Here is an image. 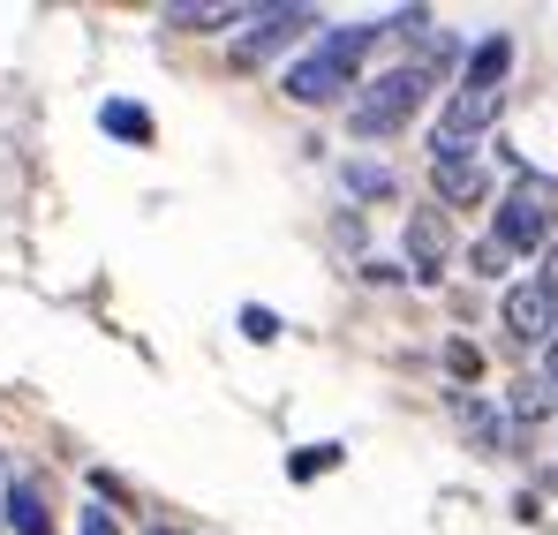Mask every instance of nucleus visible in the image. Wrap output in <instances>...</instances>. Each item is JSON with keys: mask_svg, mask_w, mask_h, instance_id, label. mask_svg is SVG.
Returning <instances> with one entry per match:
<instances>
[{"mask_svg": "<svg viewBox=\"0 0 558 535\" xmlns=\"http://www.w3.org/2000/svg\"><path fill=\"white\" fill-rule=\"evenodd\" d=\"M0 521L15 535H53V506H46V490H38L31 475H15V483L0 490Z\"/></svg>", "mask_w": 558, "mask_h": 535, "instance_id": "nucleus-8", "label": "nucleus"}, {"mask_svg": "<svg viewBox=\"0 0 558 535\" xmlns=\"http://www.w3.org/2000/svg\"><path fill=\"white\" fill-rule=\"evenodd\" d=\"M76 535H121V528H113V513H106V506H84V521H76Z\"/></svg>", "mask_w": 558, "mask_h": 535, "instance_id": "nucleus-20", "label": "nucleus"}, {"mask_svg": "<svg viewBox=\"0 0 558 535\" xmlns=\"http://www.w3.org/2000/svg\"><path fill=\"white\" fill-rule=\"evenodd\" d=\"M551 415V385L544 377H513V392H506V423H544Z\"/></svg>", "mask_w": 558, "mask_h": 535, "instance_id": "nucleus-13", "label": "nucleus"}, {"mask_svg": "<svg viewBox=\"0 0 558 535\" xmlns=\"http://www.w3.org/2000/svg\"><path fill=\"white\" fill-rule=\"evenodd\" d=\"M544 385H558V340L544 348Z\"/></svg>", "mask_w": 558, "mask_h": 535, "instance_id": "nucleus-22", "label": "nucleus"}, {"mask_svg": "<svg viewBox=\"0 0 558 535\" xmlns=\"http://www.w3.org/2000/svg\"><path fill=\"white\" fill-rule=\"evenodd\" d=\"M506 69H513V38L498 31V38L468 46V69H461V84H475V90H506Z\"/></svg>", "mask_w": 558, "mask_h": 535, "instance_id": "nucleus-9", "label": "nucleus"}, {"mask_svg": "<svg viewBox=\"0 0 558 535\" xmlns=\"http://www.w3.org/2000/svg\"><path fill=\"white\" fill-rule=\"evenodd\" d=\"M242 332H250V340H279V317H272V309H257V302H250V309H242Z\"/></svg>", "mask_w": 558, "mask_h": 535, "instance_id": "nucleus-18", "label": "nucleus"}, {"mask_svg": "<svg viewBox=\"0 0 558 535\" xmlns=\"http://www.w3.org/2000/svg\"><path fill=\"white\" fill-rule=\"evenodd\" d=\"M325 467H340V446H310V452H294V460H287V475H294V483H310V475H325Z\"/></svg>", "mask_w": 558, "mask_h": 535, "instance_id": "nucleus-16", "label": "nucleus"}, {"mask_svg": "<svg viewBox=\"0 0 558 535\" xmlns=\"http://www.w3.org/2000/svg\"><path fill=\"white\" fill-rule=\"evenodd\" d=\"M468 265L483 271V279H498V271L513 265V257H506V250H498V242H475V257H468Z\"/></svg>", "mask_w": 558, "mask_h": 535, "instance_id": "nucleus-19", "label": "nucleus"}, {"mask_svg": "<svg viewBox=\"0 0 558 535\" xmlns=\"http://www.w3.org/2000/svg\"><path fill=\"white\" fill-rule=\"evenodd\" d=\"M250 8H167V23L174 31H227V23H242Z\"/></svg>", "mask_w": 558, "mask_h": 535, "instance_id": "nucleus-14", "label": "nucleus"}, {"mask_svg": "<svg viewBox=\"0 0 558 535\" xmlns=\"http://www.w3.org/2000/svg\"><path fill=\"white\" fill-rule=\"evenodd\" d=\"M430 181H438V204H483V196H490V174H483L475 159H438Z\"/></svg>", "mask_w": 558, "mask_h": 535, "instance_id": "nucleus-10", "label": "nucleus"}, {"mask_svg": "<svg viewBox=\"0 0 558 535\" xmlns=\"http://www.w3.org/2000/svg\"><path fill=\"white\" fill-rule=\"evenodd\" d=\"M144 535H182V528H144Z\"/></svg>", "mask_w": 558, "mask_h": 535, "instance_id": "nucleus-23", "label": "nucleus"}, {"mask_svg": "<svg viewBox=\"0 0 558 535\" xmlns=\"http://www.w3.org/2000/svg\"><path fill=\"white\" fill-rule=\"evenodd\" d=\"M490 242H498L506 257H544L558 242V174H513V189L498 196Z\"/></svg>", "mask_w": 558, "mask_h": 535, "instance_id": "nucleus-2", "label": "nucleus"}, {"mask_svg": "<svg viewBox=\"0 0 558 535\" xmlns=\"http://www.w3.org/2000/svg\"><path fill=\"white\" fill-rule=\"evenodd\" d=\"M461 423H468V438H475L483 452L513 446V423H506V408H490V400H468V392H461Z\"/></svg>", "mask_w": 558, "mask_h": 535, "instance_id": "nucleus-11", "label": "nucleus"}, {"mask_svg": "<svg viewBox=\"0 0 558 535\" xmlns=\"http://www.w3.org/2000/svg\"><path fill=\"white\" fill-rule=\"evenodd\" d=\"M242 23H250V31L234 38V61H242V69H257V61H272L287 38L317 31V8H302V0H279V8H250Z\"/></svg>", "mask_w": 558, "mask_h": 535, "instance_id": "nucleus-5", "label": "nucleus"}, {"mask_svg": "<svg viewBox=\"0 0 558 535\" xmlns=\"http://www.w3.org/2000/svg\"><path fill=\"white\" fill-rule=\"evenodd\" d=\"M430 90H438V76L423 69V61H400V69H385L355 106H348V129L363 136V144H377V136H400L423 106H430Z\"/></svg>", "mask_w": 558, "mask_h": 535, "instance_id": "nucleus-3", "label": "nucleus"}, {"mask_svg": "<svg viewBox=\"0 0 558 535\" xmlns=\"http://www.w3.org/2000/svg\"><path fill=\"white\" fill-rule=\"evenodd\" d=\"M506 332H513L521 348H551V340H558V302L536 287V279L506 287Z\"/></svg>", "mask_w": 558, "mask_h": 535, "instance_id": "nucleus-6", "label": "nucleus"}, {"mask_svg": "<svg viewBox=\"0 0 558 535\" xmlns=\"http://www.w3.org/2000/svg\"><path fill=\"white\" fill-rule=\"evenodd\" d=\"M98 129L121 136V144H151V113H144L136 98H106V106H98Z\"/></svg>", "mask_w": 558, "mask_h": 535, "instance_id": "nucleus-12", "label": "nucleus"}, {"mask_svg": "<svg viewBox=\"0 0 558 535\" xmlns=\"http://www.w3.org/2000/svg\"><path fill=\"white\" fill-rule=\"evenodd\" d=\"M453 265V234H446V219L438 211H415L408 219V279H423V287H438V271Z\"/></svg>", "mask_w": 558, "mask_h": 535, "instance_id": "nucleus-7", "label": "nucleus"}, {"mask_svg": "<svg viewBox=\"0 0 558 535\" xmlns=\"http://www.w3.org/2000/svg\"><path fill=\"white\" fill-rule=\"evenodd\" d=\"M536 287H544V294H551V302H558V242H551V250H544V271H536Z\"/></svg>", "mask_w": 558, "mask_h": 535, "instance_id": "nucleus-21", "label": "nucleus"}, {"mask_svg": "<svg viewBox=\"0 0 558 535\" xmlns=\"http://www.w3.org/2000/svg\"><path fill=\"white\" fill-rule=\"evenodd\" d=\"M377 38H385V23H340V31H325V38L287 69V98H294V106H332L340 90L363 76V53H371Z\"/></svg>", "mask_w": 558, "mask_h": 535, "instance_id": "nucleus-1", "label": "nucleus"}, {"mask_svg": "<svg viewBox=\"0 0 558 535\" xmlns=\"http://www.w3.org/2000/svg\"><path fill=\"white\" fill-rule=\"evenodd\" d=\"M498 106H506V90H475V84L453 90L446 113H438V136H430V167H438V159H468V144H475L483 129H498Z\"/></svg>", "mask_w": 558, "mask_h": 535, "instance_id": "nucleus-4", "label": "nucleus"}, {"mask_svg": "<svg viewBox=\"0 0 558 535\" xmlns=\"http://www.w3.org/2000/svg\"><path fill=\"white\" fill-rule=\"evenodd\" d=\"M348 196H392V174L371 167V159H355V167H348Z\"/></svg>", "mask_w": 558, "mask_h": 535, "instance_id": "nucleus-15", "label": "nucleus"}, {"mask_svg": "<svg viewBox=\"0 0 558 535\" xmlns=\"http://www.w3.org/2000/svg\"><path fill=\"white\" fill-rule=\"evenodd\" d=\"M446 369H453V377H475V369H483V355H475L468 340H446Z\"/></svg>", "mask_w": 558, "mask_h": 535, "instance_id": "nucleus-17", "label": "nucleus"}]
</instances>
